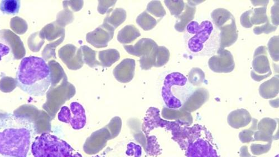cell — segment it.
Returning a JSON list of instances; mask_svg holds the SVG:
<instances>
[{
	"label": "cell",
	"mask_w": 279,
	"mask_h": 157,
	"mask_svg": "<svg viewBox=\"0 0 279 157\" xmlns=\"http://www.w3.org/2000/svg\"><path fill=\"white\" fill-rule=\"evenodd\" d=\"M84 62L91 68L100 66V62L96 59V52L86 46L81 47Z\"/></svg>",
	"instance_id": "22"
},
{
	"label": "cell",
	"mask_w": 279,
	"mask_h": 157,
	"mask_svg": "<svg viewBox=\"0 0 279 157\" xmlns=\"http://www.w3.org/2000/svg\"><path fill=\"white\" fill-rule=\"evenodd\" d=\"M276 157H278V155H277V156H276Z\"/></svg>",
	"instance_id": "38"
},
{
	"label": "cell",
	"mask_w": 279,
	"mask_h": 157,
	"mask_svg": "<svg viewBox=\"0 0 279 157\" xmlns=\"http://www.w3.org/2000/svg\"><path fill=\"white\" fill-rule=\"evenodd\" d=\"M31 153L34 157H82L68 143L48 133L35 138Z\"/></svg>",
	"instance_id": "4"
},
{
	"label": "cell",
	"mask_w": 279,
	"mask_h": 157,
	"mask_svg": "<svg viewBox=\"0 0 279 157\" xmlns=\"http://www.w3.org/2000/svg\"><path fill=\"white\" fill-rule=\"evenodd\" d=\"M217 53V55L212 56L208 60L209 69L217 73H230L233 71L235 68V62L231 53L225 49L220 48Z\"/></svg>",
	"instance_id": "9"
},
{
	"label": "cell",
	"mask_w": 279,
	"mask_h": 157,
	"mask_svg": "<svg viewBox=\"0 0 279 157\" xmlns=\"http://www.w3.org/2000/svg\"><path fill=\"white\" fill-rule=\"evenodd\" d=\"M117 1H98V11L101 14L104 15L110 12L109 9L116 4Z\"/></svg>",
	"instance_id": "31"
},
{
	"label": "cell",
	"mask_w": 279,
	"mask_h": 157,
	"mask_svg": "<svg viewBox=\"0 0 279 157\" xmlns=\"http://www.w3.org/2000/svg\"><path fill=\"white\" fill-rule=\"evenodd\" d=\"M187 78L181 73L174 72L167 75L162 87V95L164 103L170 109L177 110L183 107L191 94L183 92Z\"/></svg>",
	"instance_id": "6"
},
{
	"label": "cell",
	"mask_w": 279,
	"mask_h": 157,
	"mask_svg": "<svg viewBox=\"0 0 279 157\" xmlns=\"http://www.w3.org/2000/svg\"><path fill=\"white\" fill-rule=\"evenodd\" d=\"M211 15L213 23L218 28L224 26L234 17L229 11L224 8L215 9Z\"/></svg>",
	"instance_id": "19"
},
{
	"label": "cell",
	"mask_w": 279,
	"mask_h": 157,
	"mask_svg": "<svg viewBox=\"0 0 279 157\" xmlns=\"http://www.w3.org/2000/svg\"><path fill=\"white\" fill-rule=\"evenodd\" d=\"M98 58L101 66L109 68L119 60L120 54L118 50L110 49L99 52Z\"/></svg>",
	"instance_id": "18"
},
{
	"label": "cell",
	"mask_w": 279,
	"mask_h": 157,
	"mask_svg": "<svg viewBox=\"0 0 279 157\" xmlns=\"http://www.w3.org/2000/svg\"><path fill=\"white\" fill-rule=\"evenodd\" d=\"M170 56L169 50L167 48L158 47L154 67L160 68L166 65L169 60Z\"/></svg>",
	"instance_id": "26"
},
{
	"label": "cell",
	"mask_w": 279,
	"mask_h": 157,
	"mask_svg": "<svg viewBox=\"0 0 279 157\" xmlns=\"http://www.w3.org/2000/svg\"><path fill=\"white\" fill-rule=\"evenodd\" d=\"M227 23L218 28L220 31V46L221 49L232 46L238 39V34L235 18L233 17L229 24Z\"/></svg>",
	"instance_id": "12"
},
{
	"label": "cell",
	"mask_w": 279,
	"mask_h": 157,
	"mask_svg": "<svg viewBox=\"0 0 279 157\" xmlns=\"http://www.w3.org/2000/svg\"><path fill=\"white\" fill-rule=\"evenodd\" d=\"M158 47L153 40L144 38L134 46H124V48L129 54L141 57V68L147 71L155 66Z\"/></svg>",
	"instance_id": "7"
},
{
	"label": "cell",
	"mask_w": 279,
	"mask_h": 157,
	"mask_svg": "<svg viewBox=\"0 0 279 157\" xmlns=\"http://www.w3.org/2000/svg\"><path fill=\"white\" fill-rule=\"evenodd\" d=\"M165 4L170 12L171 15L178 17L185 8V3L183 1H164Z\"/></svg>",
	"instance_id": "27"
},
{
	"label": "cell",
	"mask_w": 279,
	"mask_h": 157,
	"mask_svg": "<svg viewBox=\"0 0 279 157\" xmlns=\"http://www.w3.org/2000/svg\"><path fill=\"white\" fill-rule=\"evenodd\" d=\"M71 109L73 115L71 117V124L75 130H79L85 127L86 124V116L83 106L77 102H73L71 104Z\"/></svg>",
	"instance_id": "14"
},
{
	"label": "cell",
	"mask_w": 279,
	"mask_h": 157,
	"mask_svg": "<svg viewBox=\"0 0 279 157\" xmlns=\"http://www.w3.org/2000/svg\"><path fill=\"white\" fill-rule=\"evenodd\" d=\"M21 6V2L18 0H4L0 3V10L5 14L15 15L20 11Z\"/></svg>",
	"instance_id": "21"
},
{
	"label": "cell",
	"mask_w": 279,
	"mask_h": 157,
	"mask_svg": "<svg viewBox=\"0 0 279 157\" xmlns=\"http://www.w3.org/2000/svg\"><path fill=\"white\" fill-rule=\"evenodd\" d=\"M180 145L187 157H221L211 133L200 124L187 127Z\"/></svg>",
	"instance_id": "3"
},
{
	"label": "cell",
	"mask_w": 279,
	"mask_h": 157,
	"mask_svg": "<svg viewBox=\"0 0 279 157\" xmlns=\"http://www.w3.org/2000/svg\"><path fill=\"white\" fill-rule=\"evenodd\" d=\"M268 50L271 58L275 62L278 61V36L271 37L268 43Z\"/></svg>",
	"instance_id": "29"
},
{
	"label": "cell",
	"mask_w": 279,
	"mask_h": 157,
	"mask_svg": "<svg viewBox=\"0 0 279 157\" xmlns=\"http://www.w3.org/2000/svg\"><path fill=\"white\" fill-rule=\"evenodd\" d=\"M136 62L132 59H125L114 69V77L120 83H128L134 78Z\"/></svg>",
	"instance_id": "11"
},
{
	"label": "cell",
	"mask_w": 279,
	"mask_h": 157,
	"mask_svg": "<svg viewBox=\"0 0 279 157\" xmlns=\"http://www.w3.org/2000/svg\"><path fill=\"white\" fill-rule=\"evenodd\" d=\"M58 118L62 122L70 123L71 119V113L67 106H63L58 115Z\"/></svg>",
	"instance_id": "32"
},
{
	"label": "cell",
	"mask_w": 279,
	"mask_h": 157,
	"mask_svg": "<svg viewBox=\"0 0 279 157\" xmlns=\"http://www.w3.org/2000/svg\"><path fill=\"white\" fill-rule=\"evenodd\" d=\"M115 29L104 23L103 25L86 35V40L96 48H106L113 39Z\"/></svg>",
	"instance_id": "10"
},
{
	"label": "cell",
	"mask_w": 279,
	"mask_h": 157,
	"mask_svg": "<svg viewBox=\"0 0 279 157\" xmlns=\"http://www.w3.org/2000/svg\"><path fill=\"white\" fill-rule=\"evenodd\" d=\"M16 82L19 88L29 95L44 96L52 83L51 69L42 58H24L18 66Z\"/></svg>",
	"instance_id": "2"
},
{
	"label": "cell",
	"mask_w": 279,
	"mask_h": 157,
	"mask_svg": "<svg viewBox=\"0 0 279 157\" xmlns=\"http://www.w3.org/2000/svg\"><path fill=\"white\" fill-rule=\"evenodd\" d=\"M252 10H248L244 12L240 17V23L242 26L246 29H249L253 27L250 22V17L252 13Z\"/></svg>",
	"instance_id": "33"
},
{
	"label": "cell",
	"mask_w": 279,
	"mask_h": 157,
	"mask_svg": "<svg viewBox=\"0 0 279 157\" xmlns=\"http://www.w3.org/2000/svg\"><path fill=\"white\" fill-rule=\"evenodd\" d=\"M126 19V11L122 8H117L114 10L112 14L107 16L104 20L105 23L110 25L116 29L121 25Z\"/></svg>",
	"instance_id": "20"
},
{
	"label": "cell",
	"mask_w": 279,
	"mask_h": 157,
	"mask_svg": "<svg viewBox=\"0 0 279 157\" xmlns=\"http://www.w3.org/2000/svg\"><path fill=\"white\" fill-rule=\"evenodd\" d=\"M147 11L150 14L160 18L166 15V11L160 1H153L149 3Z\"/></svg>",
	"instance_id": "28"
},
{
	"label": "cell",
	"mask_w": 279,
	"mask_h": 157,
	"mask_svg": "<svg viewBox=\"0 0 279 157\" xmlns=\"http://www.w3.org/2000/svg\"><path fill=\"white\" fill-rule=\"evenodd\" d=\"M252 4L256 6L262 5L263 7H267V5L269 3V1H251Z\"/></svg>",
	"instance_id": "37"
},
{
	"label": "cell",
	"mask_w": 279,
	"mask_h": 157,
	"mask_svg": "<svg viewBox=\"0 0 279 157\" xmlns=\"http://www.w3.org/2000/svg\"><path fill=\"white\" fill-rule=\"evenodd\" d=\"M157 22L155 18L148 14L147 11L143 12L136 19L137 24L145 31H149L154 28Z\"/></svg>",
	"instance_id": "23"
},
{
	"label": "cell",
	"mask_w": 279,
	"mask_h": 157,
	"mask_svg": "<svg viewBox=\"0 0 279 157\" xmlns=\"http://www.w3.org/2000/svg\"><path fill=\"white\" fill-rule=\"evenodd\" d=\"M205 74L201 69L193 68L188 75V80L193 86H199L204 83Z\"/></svg>",
	"instance_id": "25"
},
{
	"label": "cell",
	"mask_w": 279,
	"mask_h": 157,
	"mask_svg": "<svg viewBox=\"0 0 279 157\" xmlns=\"http://www.w3.org/2000/svg\"><path fill=\"white\" fill-rule=\"evenodd\" d=\"M186 29L188 37L187 47L194 55L205 54L212 42L217 39L216 31L211 21H204L200 24L193 21L187 25Z\"/></svg>",
	"instance_id": "5"
},
{
	"label": "cell",
	"mask_w": 279,
	"mask_h": 157,
	"mask_svg": "<svg viewBox=\"0 0 279 157\" xmlns=\"http://www.w3.org/2000/svg\"><path fill=\"white\" fill-rule=\"evenodd\" d=\"M278 75L265 81L260 86L259 92L265 98L274 97L278 93Z\"/></svg>",
	"instance_id": "17"
},
{
	"label": "cell",
	"mask_w": 279,
	"mask_h": 157,
	"mask_svg": "<svg viewBox=\"0 0 279 157\" xmlns=\"http://www.w3.org/2000/svg\"><path fill=\"white\" fill-rule=\"evenodd\" d=\"M271 22L274 26H278V1H275L271 9Z\"/></svg>",
	"instance_id": "34"
},
{
	"label": "cell",
	"mask_w": 279,
	"mask_h": 157,
	"mask_svg": "<svg viewBox=\"0 0 279 157\" xmlns=\"http://www.w3.org/2000/svg\"><path fill=\"white\" fill-rule=\"evenodd\" d=\"M252 67L251 76L257 82L269 77L272 74L267 48L265 46L259 47L256 49L253 55Z\"/></svg>",
	"instance_id": "8"
},
{
	"label": "cell",
	"mask_w": 279,
	"mask_h": 157,
	"mask_svg": "<svg viewBox=\"0 0 279 157\" xmlns=\"http://www.w3.org/2000/svg\"><path fill=\"white\" fill-rule=\"evenodd\" d=\"M10 52V47L0 41V60H2L4 56L8 55Z\"/></svg>",
	"instance_id": "35"
},
{
	"label": "cell",
	"mask_w": 279,
	"mask_h": 157,
	"mask_svg": "<svg viewBox=\"0 0 279 157\" xmlns=\"http://www.w3.org/2000/svg\"><path fill=\"white\" fill-rule=\"evenodd\" d=\"M277 29V27L270 24L268 21L262 26L256 27L253 28V33L256 35H261L262 34H268L274 32Z\"/></svg>",
	"instance_id": "30"
},
{
	"label": "cell",
	"mask_w": 279,
	"mask_h": 157,
	"mask_svg": "<svg viewBox=\"0 0 279 157\" xmlns=\"http://www.w3.org/2000/svg\"><path fill=\"white\" fill-rule=\"evenodd\" d=\"M196 12L195 6L185 4V8L182 13L177 17L175 25V29L180 33H183L186 29L187 25L194 19Z\"/></svg>",
	"instance_id": "15"
},
{
	"label": "cell",
	"mask_w": 279,
	"mask_h": 157,
	"mask_svg": "<svg viewBox=\"0 0 279 157\" xmlns=\"http://www.w3.org/2000/svg\"><path fill=\"white\" fill-rule=\"evenodd\" d=\"M141 36L139 30L134 25H127L119 31L117 40L120 43L126 44L134 41Z\"/></svg>",
	"instance_id": "16"
},
{
	"label": "cell",
	"mask_w": 279,
	"mask_h": 157,
	"mask_svg": "<svg viewBox=\"0 0 279 157\" xmlns=\"http://www.w3.org/2000/svg\"><path fill=\"white\" fill-rule=\"evenodd\" d=\"M64 49L66 55H64L62 60L64 61L69 69L76 71L83 66L84 61L81 48L78 49L72 44H68Z\"/></svg>",
	"instance_id": "13"
},
{
	"label": "cell",
	"mask_w": 279,
	"mask_h": 157,
	"mask_svg": "<svg viewBox=\"0 0 279 157\" xmlns=\"http://www.w3.org/2000/svg\"><path fill=\"white\" fill-rule=\"evenodd\" d=\"M6 157H12V156H6Z\"/></svg>",
	"instance_id": "39"
},
{
	"label": "cell",
	"mask_w": 279,
	"mask_h": 157,
	"mask_svg": "<svg viewBox=\"0 0 279 157\" xmlns=\"http://www.w3.org/2000/svg\"><path fill=\"white\" fill-rule=\"evenodd\" d=\"M266 12H267V7L256 8L253 10L250 17L251 24L252 25H261L265 24L269 21Z\"/></svg>",
	"instance_id": "24"
},
{
	"label": "cell",
	"mask_w": 279,
	"mask_h": 157,
	"mask_svg": "<svg viewBox=\"0 0 279 157\" xmlns=\"http://www.w3.org/2000/svg\"><path fill=\"white\" fill-rule=\"evenodd\" d=\"M69 4H71L72 9L74 11H78L82 7H83L84 2L83 1H71L69 2Z\"/></svg>",
	"instance_id": "36"
},
{
	"label": "cell",
	"mask_w": 279,
	"mask_h": 157,
	"mask_svg": "<svg viewBox=\"0 0 279 157\" xmlns=\"http://www.w3.org/2000/svg\"><path fill=\"white\" fill-rule=\"evenodd\" d=\"M36 133L35 124L28 117L14 114L0 117V154L28 157Z\"/></svg>",
	"instance_id": "1"
}]
</instances>
